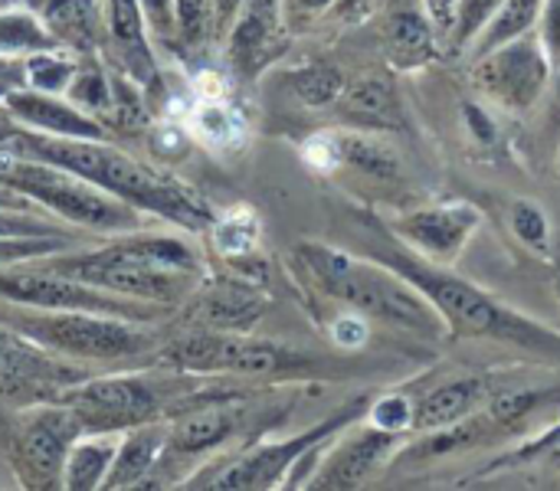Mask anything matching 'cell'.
Segmentation results:
<instances>
[{
  "mask_svg": "<svg viewBox=\"0 0 560 491\" xmlns=\"http://www.w3.org/2000/svg\"><path fill=\"white\" fill-rule=\"evenodd\" d=\"M7 144L30 157L59 164V167L92 180L95 187L108 190L112 197L138 207L141 213H154V217H161L174 226H184L190 233H203L217 220L210 213V207L194 190H187L180 180L167 177L164 171L131 157L128 151L115 148L112 141L56 138V135L20 128V135Z\"/></svg>",
  "mask_w": 560,
  "mask_h": 491,
  "instance_id": "6da1fadb",
  "label": "cell"
},
{
  "mask_svg": "<svg viewBox=\"0 0 560 491\" xmlns=\"http://www.w3.org/2000/svg\"><path fill=\"white\" fill-rule=\"evenodd\" d=\"M299 259L331 299L351 305L354 312H364L371 318H381L387 325H400L430 338L446 331V322L433 308V302L387 262H377V266L361 262L341 249L318 246V243L299 246Z\"/></svg>",
  "mask_w": 560,
  "mask_h": 491,
  "instance_id": "7a4b0ae2",
  "label": "cell"
},
{
  "mask_svg": "<svg viewBox=\"0 0 560 491\" xmlns=\"http://www.w3.org/2000/svg\"><path fill=\"white\" fill-rule=\"evenodd\" d=\"M0 325L66 361H92V364L131 361L158 344V338L144 331L141 322H125L92 312H66V308H33L7 299H0Z\"/></svg>",
  "mask_w": 560,
  "mask_h": 491,
  "instance_id": "3957f363",
  "label": "cell"
},
{
  "mask_svg": "<svg viewBox=\"0 0 560 491\" xmlns=\"http://www.w3.org/2000/svg\"><path fill=\"white\" fill-rule=\"evenodd\" d=\"M0 180L26 194L39 210H52L59 220L92 230V233H131L141 230V210L95 187L92 180L13 151L0 144Z\"/></svg>",
  "mask_w": 560,
  "mask_h": 491,
  "instance_id": "277c9868",
  "label": "cell"
},
{
  "mask_svg": "<svg viewBox=\"0 0 560 491\" xmlns=\"http://www.w3.org/2000/svg\"><path fill=\"white\" fill-rule=\"evenodd\" d=\"M381 262H387L404 279H410L433 302V308L446 322V331L456 338H499L522 348H560V338H555L548 328L532 325L528 318L502 308L482 289H476L459 276L440 272L436 266L417 262L404 253H387Z\"/></svg>",
  "mask_w": 560,
  "mask_h": 491,
  "instance_id": "5b68a950",
  "label": "cell"
},
{
  "mask_svg": "<svg viewBox=\"0 0 560 491\" xmlns=\"http://www.w3.org/2000/svg\"><path fill=\"white\" fill-rule=\"evenodd\" d=\"M158 364L177 371V374H236V377H276L285 371H305L312 361L272 344V341H253L236 331H190L164 344L158 354Z\"/></svg>",
  "mask_w": 560,
  "mask_h": 491,
  "instance_id": "8992f818",
  "label": "cell"
},
{
  "mask_svg": "<svg viewBox=\"0 0 560 491\" xmlns=\"http://www.w3.org/2000/svg\"><path fill=\"white\" fill-rule=\"evenodd\" d=\"M0 299L16 302V305H33V308H66V312H92V315H112L125 322H154L167 308L138 302L128 295H115L108 289H95L82 279L52 272L46 266L23 262L13 269H0Z\"/></svg>",
  "mask_w": 560,
  "mask_h": 491,
  "instance_id": "52a82bcc",
  "label": "cell"
},
{
  "mask_svg": "<svg viewBox=\"0 0 560 491\" xmlns=\"http://www.w3.org/2000/svg\"><path fill=\"white\" fill-rule=\"evenodd\" d=\"M167 390L138 374H108L85 377L59 394L56 404H66L82 433H128L141 423H154L167 413Z\"/></svg>",
  "mask_w": 560,
  "mask_h": 491,
  "instance_id": "ba28073f",
  "label": "cell"
},
{
  "mask_svg": "<svg viewBox=\"0 0 560 491\" xmlns=\"http://www.w3.org/2000/svg\"><path fill=\"white\" fill-rule=\"evenodd\" d=\"M82 436L79 417L66 404H39L23 410L10 436V463L26 489H62L72 443Z\"/></svg>",
  "mask_w": 560,
  "mask_h": 491,
  "instance_id": "9c48e42d",
  "label": "cell"
},
{
  "mask_svg": "<svg viewBox=\"0 0 560 491\" xmlns=\"http://www.w3.org/2000/svg\"><path fill=\"white\" fill-rule=\"evenodd\" d=\"M85 377L89 371L0 325V407L30 410L56 404L66 387Z\"/></svg>",
  "mask_w": 560,
  "mask_h": 491,
  "instance_id": "30bf717a",
  "label": "cell"
},
{
  "mask_svg": "<svg viewBox=\"0 0 560 491\" xmlns=\"http://www.w3.org/2000/svg\"><path fill=\"white\" fill-rule=\"evenodd\" d=\"M364 410V400H358L354 407L328 417L325 423H318L315 430H305L302 436H292L285 443H266V446H256L243 456H236L233 463L213 469V472H203V479H194L187 482V489H217V491H253V489H272L285 469L302 459L308 449L322 446L325 440H331L345 423L358 420Z\"/></svg>",
  "mask_w": 560,
  "mask_h": 491,
  "instance_id": "8fae6325",
  "label": "cell"
},
{
  "mask_svg": "<svg viewBox=\"0 0 560 491\" xmlns=\"http://www.w3.org/2000/svg\"><path fill=\"white\" fill-rule=\"evenodd\" d=\"M551 56L541 39L532 33L479 56L476 62V85L509 112L532 108L551 79Z\"/></svg>",
  "mask_w": 560,
  "mask_h": 491,
  "instance_id": "7c38bea8",
  "label": "cell"
},
{
  "mask_svg": "<svg viewBox=\"0 0 560 491\" xmlns=\"http://www.w3.org/2000/svg\"><path fill=\"white\" fill-rule=\"evenodd\" d=\"M105 46L118 69L148 95L161 92V69L151 30L138 0H105Z\"/></svg>",
  "mask_w": 560,
  "mask_h": 491,
  "instance_id": "4fadbf2b",
  "label": "cell"
},
{
  "mask_svg": "<svg viewBox=\"0 0 560 491\" xmlns=\"http://www.w3.org/2000/svg\"><path fill=\"white\" fill-rule=\"evenodd\" d=\"M236 400H240L236 394H226V397H213V400L177 404L171 410L174 420L167 423L164 456L184 459V456H200V453L223 446L240 430V420H243V413L233 407Z\"/></svg>",
  "mask_w": 560,
  "mask_h": 491,
  "instance_id": "5bb4252c",
  "label": "cell"
},
{
  "mask_svg": "<svg viewBox=\"0 0 560 491\" xmlns=\"http://www.w3.org/2000/svg\"><path fill=\"white\" fill-rule=\"evenodd\" d=\"M7 115L20 121L30 131L56 135V138H89V141H108V125L85 108H79L72 98H59L52 92L39 89H16L3 98Z\"/></svg>",
  "mask_w": 560,
  "mask_h": 491,
  "instance_id": "9a60e30c",
  "label": "cell"
},
{
  "mask_svg": "<svg viewBox=\"0 0 560 491\" xmlns=\"http://www.w3.org/2000/svg\"><path fill=\"white\" fill-rule=\"evenodd\" d=\"M479 220H482L479 210L469 203H436V207L404 217L394 230L407 243H413L423 256L446 262L466 246V239L479 226Z\"/></svg>",
  "mask_w": 560,
  "mask_h": 491,
  "instance_id": "2e32d148",
  "label": "cell"
},
{
  "mask_svg": "<svg viewBox=\"0 0 560 491\" xmlns=\"http://www.w3.org/2000/svg\"><path fill=\"white\" fill-rule=\"evenodd\" d=\"M282 0H243L230 33H226V59L240 75H256L266 59L279 46Z\"/></svg>",
  "mask_w": 560,
  "mask_h": 491,
  "instance_id": "e0dca14e",
  "label": "cell"
},
{
  "mask_svg": "<svg viewBox=\"0 0 560 491\" xmlns=\"http://www.w3.org/2000/svg\"><path fill=\"white\" fill-rule=\"evenodd\" d=\"M266 312V299L246 279H217L194 299L190 315L210 331H249Z\"/></svg>",
  "mask_w": 560,
  "mask_h": 491,
  "instance_id": "ac0fdd59",
  "label": "cell"
},
{
  "mask_svg": "<svg viewBox=\"0 0 560 491\" xmlns=\"http://www.w3.org/2000/svg\"><path fill=\"white\" fill-rule=\"evenodd\" d=\"M400 433H390V430H381V426H371V430H361L354 433L341 449H335V456L322 466L318 479L312 482V489H358L364 486L374 469H381L384 456L397 446Z\"/></svg>",
  "mask_w": 560,
  "mask_h": 491,
  "instance_id": "d6986e66",
  "label": "cell"
},
{
  "mask_svg": "<svg viewBox=\"0 0 560 491\" xmlns=\"http://www.w3.org/2000/svg\"><path fill=\"white\" fill-rule=\"evenodd\" d=\"M335 108L345 121L358 128H371V131H390L404 125L397 85L384 72H368V75L345 82Z\"/></svg>",
  "mask_w": 560,
  "mask_h": 491,
  "instance_id": "ffe728a7",
  "label": "cell"
},
{
  "mask_svg": "<svg viewBox=\"0 0 560 491\" xmlns=\"http://www.w3.org/2000/svg\"><path fill=\"white\" fill-rule=\"evenodd\" d=\"M164 443H167V423H158V420L121 433L118 453L112 459V469H108L102 489L118 491L151 486V476L164 456Z\"/></svg>",
  "mask_w": 560,
  "mask_h": 491,
  "instance_id": "44dd1931",
  "label": "cell"
},
{
  "mask_svg": "<svg viewBox=\"0 0 560 491\" xmlns=\"http://www.w3.org/2000/svg\"><path fill=\"white\" fill-rule=\"evenodd\" d=\"M43 23L62 49L98 56L105 46V10L95 0H46Z\"/></svg>",
  "mask_w": 560,
  "mask_h": 491,
  "instance_id": "7402d4cb",
  "label": "cell"
},
{
  "mask_svg": "<svg viewBox=\"0 0 560 491\" xmlns=\"http://www.w3.org/2000/svg\"><path fill=\"white\" fill-rule=\"evenodd\" d=\"M387 56L397 69L410 72L440 59V33L433 20L420 10H397L387 20Z\"/></svg>",
  "mask_w": 560,
  "mask_h": 491,
  "instance_id": "603a6c76",
  "label": "cell"
},
{
  "mask_svg": "<svg viewBox=\"0 0 560 491\" xmlns=\"http://www.w3.org/2000/svg\"><path fill=\"white\" fill-rule=\"evenodd\" d=\"M489 394L482 377H459L450 384H440L436 390H430L417 407H413V430H443L453 426L459 420H466L482 397Z\"/></svg>",
  "mask_w": 560,
  "mask_h": 491,
  "instance_id": "cb8c5ba5",
  "label": "cell"
},
{
  "mask_svg": "<svg viewBox=\"0 0 560 491\" xmlns=\"http://www.w3.org/2000/svg\"><path fill=\"white\" fill-rule=\"evenodd\" d=\"M121 433H82L66 459L62 489L95 491L105 486V476L112 469V459L118 453Z\"/></svg>",
  "mask_w": 560,
  "mask_h": 491,
  "instance_id": "d4e9b609",
  "label": "cell"
},
{
  "mask_svg": "<svg viewBox=\"0 0 560 491\" xmlns=\"http://www.w3.org/2000/svg\"><path fill=\"white\" fill-rule=\"evenodd\" d=\"M187 131H190V138H197L200 144H207L213 151H230L246 138V121L226 102V95L200 98L187 115Z\"/></svg>",
  "mask_w": 560,
  "mask_h": 491,
  "instance_id": "484cf974",
  "label": "cell"
},
{
  "mask_svg": "<svg viewBox=\"0 0 560 491\" xmlns=\"http://www.w3.org/2000/svg\"><path fill=\"white\" fill-rule=\"evenodd\" d=\"M541 7H545V0H502L476 36V59L532 33V26L541 16Z\"/></svg>",
  "mask_w": 560,
  "mask_h": 491,
  "instance_id": "4316f807",
  "label": "cell"
},
{
  "mask_svg": "<svg viewBox=\"0 0 560 491\" xmlns=\"http://www.w3.org/2000/svg\"><path fill=\"white\" fill-rule=\"evenodd\" d=\"M335 148H338V161L354 171H364L381 180H390L400 174L397 151L377 135H335Z\"/></svg>",
  "mask_w": 560,
  "mask_h": 491,
  "instance_id": "83f0119b",
  "label": "cell"
},
{
  "mask_svg": "<svg viewBox=\"0 0 560 491\" xmlns=\"http://www.w3.org/2000/svg\"><path fill=\"white\" fill-rule=\"evenodd\" d=\"M62 49L59 39L46 30L43 16H33L26 10H0V56H33Z\"/></svg>",
  "mask_w": 560,
  "mask_h": 491,
  "instance_id": "f1b7e54d",
  "label": "cell"
},
{
  "mask_svg": "<svg viewBox=\"0 0 560 491\" xmlns=\"http://www.w3.org/2000/svg\"><path fill=\"white\" fill-rule=\"evenodd\" d=\"M210 243L230 262L249 259L256 253V243H259V220H256V213L240 207V210H230L226 217H217L210 223Z\"/></svg>",
  "mask_w": 560,
  "mask_h": 491,
  "instance_id": "f546056e",
  "label": "cell"
},
{
  "mask_svg": "<svg viewBox=\"0 0 560 491\" xmlns=\"http://www.w3.org/2000/svg\"><path fill=\"white\" fill-rule=\"evenodd\" d=\"M345 75L338 66L331 62H305L299 69L289 72V85L292 92L308 105V108H325V105H335L341 89H345Z\"/></svg>",
  "mask_w": 560,
  "mask_h": 491,
  "instance_id": "4dcf8cb0",
  "label": "cell"
},
{
  "mask_svg": "<svg viewBox=\"0 0 560 491\" xmlns=\"http://www.w3.org/2000/svg\"><path fill=\"white\" fill-rule=\"evenodd\" d=\"M85 62L75 69V75H72V82H69V89H66V95L79 105V108H85L89 115L92 112H115V79H108L105 72H102V66H95V56H82Z\"/></svg>",
  "mask_w": 560,
  "mask_h": 491,
  "instance_id": "1f68e13d",
  "label": "cell"
},
{
  "mask_svg": "<svg viewBox=\"0 0 560 491\" xmlns=\"http://www.w3.org/2000/svg\"><path fill=\"white\" fill-rule=\"evenodd\" d=\"M75 69H79V62L66 49L33 52V56H26V89H39V92L59 95V92L69 89Z\"/></svg>",
  "mask_w": 560,
  "mask_h": 491,
  "instance_id": "d6a6232c",
  "label": "cell"
},
{
  "mask_svg": "<svg viewBox=\"0 0 560 491\" xmlns=\"http://www.w3.org/2000/svg\"><path fill=\"white\" fill-rule=\"evenodd\" d=\"M79 239L69 236H7L0 239V269H13L33 259H46L56 253H69Z\"/></svg>",
  "mask_w": 560,
  "mask_h": 491,
  "instance_id": "836d02e7",
  "label": "cell"
},
{
  "mask_svg": "<svg viewBox=\"0 0 560 491\" xmlns=\"http://www.w3.org/2000/svg\"><path fill=\"white\" fill-rule=\"evenodd\" d=\"M174 13L180 46L197 49L213 36V0H174Z\"/></svg>",
  "mask_w": 560,
  "mask_h": 491,
  "instance_id": "e575fe53",
  "label": "cell"
},
{
  "mask_svg": "<svg viewBox=\"0 0 560 491\" xmlns=\"http://www.w3.org/2000/svg\"><path fill=\"white\" fill-rule=\"evenodd\" d=\"M509 220H512L515 236H518L525 246H532V249H538V253H548V246H551V226H548L545 210H541L535 200H512Z\"/></svg>",
  "mask_w": 560,
  "mask_h": 491,
  "instance_id": "d590c367",
  "label": "cell"
},
{
  "mask_svg": "<svg viewBox=\"0 0 560 491\" xmlns=\"http://www.w3.org/2000/svg\"><path fill=\"white\" fill-rule=\"evenodd\" d=\"M7 236H69V239H75V233L69 226L43 220L39 210H3L0 207V239H7Z\"/></svg>",
  "mask_w": 560,
  "mask_h": 491,
  "instance_id": "8d00e7d4",
  "label": "cell"
},
{
  "mask_svg": "<svg viewBox=\"0 0 560 491\" xmlns=\"http://www.w3.org/2000/svg\"><path fill=\"white\" fill-rule=\"evenodd\" d=\"M525 463H535V466H551L560 469V423L555 430H548L545 436H538L535 443H528L525 449L492 463L489 469H509V466H525Z\"/></svg>",
  "mask_w": 560,
  "mask_h": 491,
  "instance_id": "74e56055",
  "label": "cell"
},
{
  "mask_svg": "<svg viewBox=\"0 0 560 491\" xmlns=\"http://www.w3.org/2000/svg\"><path fill=\"white\" fill-rule=\"evenodd\" d=\"M551 394H545V390H515V394H499L495 400H492V407H489V417L495 420V423H518L525 413H532L535 407H541L545 400H548Z\"/></svg>",
  "mask_w": 560,
  "mask_h": 491,
  "instance_id": "f35d334b",
  "label": "cell"
},
{
  "mask_svg": "<svg viewBox=\"0 0 560 491\" xmlns=\"http://www.w3.org/2000/svg\"><path fill=\"white\" fill-rule=\"evenodd\" d=\"M502 0H459V13H456V30H453V43L456 46H469L479 30L486 26V20L495 13Z\"/></svg>",
  "mask_w": 560,
  "mask_h": 491,
  "instance_id": "ab89813d",
  "label": "cell"
},
{
  "mask_svg": "<svg viewBox=\"0 0 560 491\" xmlns=\"http://www.w3.org/2000/svg\"><path fill=\"white\" fill-rule=\"evenodd\" d=\"M141 13L148 20V30L154 39L174 43L177 39V13H174V0H138Z\"/></svg>",
  "mask_w": 560,
  "mask_h": 491,
  "instance_id": "60d3db41",
  "label": "cell"
},
{
  "mask_svg": "<svg viewBox=\"0 0 560 491\" xmlns=\"http://www.w3.org/2000/svg\"><path fill=\"white\" fill-rule=\"evenodd\" d=\"M374 426L390 430V433H404L407 426H413V410L404 404V397H384L374 410H371Z\"/></svg>",
  "mask_w": 560,
  "mask_h": 491,
  "instance_id": "b9f144b4",
  "label": "cell"
},
{
  "mask_svg": "<svg viewBox=\"0 0 560 491\" xmlns=\"http://www.w3.org/2000/svg\"><path fill=\"white\" fill-rule=\"evenodd\" d=\"M338 0H282V20L285 26H308L315 20H322L325 13L335 10Z\"/></svg>",
  "mask_w": 560,
  "mask_h": 491,
  "instance_id": "7bdbcfd3",
  "label": "cell"
},
{
  "mask_svg": "<svg viewBox=\"0 0 560 491\" xmlns=\"http://www.w3.org/2000/svg\"><path fill=\"white\" fill-rule=\"evenodd\" d=\"M541 43L551 62L560 66V0H545L541 7Z\"/></svg>",
  "mask_w": 560,
  "mask_h": 491,
  "instance_id": "ee69618b",
  "label": "cell"
},
{
  "mask_svg": "<svg viewBox=\"0 0 560 491\" xmlns=\"http://www.w3.org/2000/svg\"><path fill=\"white\" fill-rule=\"evenodd\" d=\"M187 138H190L187 128L164 121V125H158V131H154V151H158L161 157H174V154H180V151L187 148Z\"/></svg>",
  "mask_w": 560,
  "mask_h": 491,
  "instance_id": "f6af8a7d",
  "label": "cell"
},
{
  "mask_svg": "<svg viewBox=\"0 0 560 491\" xmlns=\"http://www.w3.org/2000/svg\"><path fill=\"white\" fill-rule=\"evenodd\" d=\"M16 89H26V59L23 56H0V102Z\"/></svg>",
  "mask_w": 560,
  "mask_h": 491,
  "instance_id": "bcb514c9",
  "label": "cell"
},
{
  "mask_svg": "<svg viewBox=\"0 0 560 491\" xmlns=\"http://www.w3.org/2000/svg\"><path fill=\"white\" fill-rule=\"evenodd\" d=\"M427 16L433 20L440 36H453L456 30V13H459V0H423Z\"/></svg>",
  "mask_w": 560,
  "mask_h": 491,
  "instance_id": "7dc6e473",
  "label": "cell"
},
{
  "mask_svg": "<svg viewBox=\"0 0 560 491\" xmlns=\"http://www.w3.org/2000/svg\"><path fill=\"white\" fill-rule=\"evenodd\" d=\"M240 7H243V0H213V36L217 39H226Z\"/></svg>",
  "mask_w": 560,
  "mask_h": 491,
  "instance_id": "c3c4849f",
  "label": "cell"
},
{
  "mask_svg": "<svg viewBox=\"0 0 560 491\" xmlns=\"http://www.w3.org/2000/svg\"><path fill=\"white\" fill-rule=\"evenodd\" d=\"M466 118H469V125H472V131H476L479 141H492L495 138V128H492L489 115L479 105H466Z\"/></svg>",
  "mask_w": 560,
  "mask_h": 491,
  "instance_id": "681fc988",
  "label": "cell"
},
{
  "mask_svg": "<svg viewBox=\"0 0 560 491\" xmlns=\"http://www.w3.org/2000/svg\"><path fill=\"white\" fill-rule=\"evenodd\" d=\"M0 207H3V210H39L26 194H20L16 187H10V184H3V180H0Z\"/></svg>",
  "mask_w": 560,
  "mask_h": 491,
  "instance_id": "f907efd6",
  "label": "cell"
},
{
  "mask_svg": "<svg viewBox=\"0 0 560 491\" xmlns=\"http://www.w3.org/2000/svg\"><path fill=\"white\" fill-rule=\"evenodd\" d=\"M364 325L358 322V318H341L338 325H335V338L341 341V344H358V341H364Z\"/></svg>",
  "mask_w": 560,
  "mask_h": 491,
  "instance_id": "816d5d0a",
  "label": "cell"
},
{
  "mask_svg": "<svg viewBox=\"0 0 560 491\" xmlns=\"http://www.w3.org/2000/svg\"><path fill=\"white\" fill-rule=\"evenodd\" d=\"M20 128H23V125H13V118H10V115H0V144L13 141V138L20 135Z\"/></svg>",
  "mask_w": 560,
  "mask_h": 491,
  "instance_id": "f5cc1de1",
  "label": "cell"
},
{
  "mask_svg": "<svg viewBox=\"0 0 560 491\" xmlns=\"http://www.w3.org/2000/svg\"><path fill=\"white\" fill-rule=\"evenodd\" d=\"M555 292H558V299H560V272H558V279H555Z\"/></svg>",
  "mask_w": 560,
  "mask_h": 491,
  "instance_id": "db71d44e",
  "label": "cell"
},
{
  "mask_svg": "<svg viewBox=\"0 0 560 491\" xmlns=\"http://www.w3.org/2000/svg\"><path fill=\"white\" fill-rule=\"evenodd\" d=\"M10 3H13V0H0V10H7Z\"/></svg>",
  "mask_w": 560,
  "mask_h": 491,
  "instance_id": "11a10c76",
  "label": "cell"
},
{
  "mask_svg": "<svg viewBox=\"0 0 560 491\" xmlns=\"http://www.w3.org/2000/svg\"><path fill=\"white\" fill-rule=\"evenodd\" d=\"M558 112H560V75H558Z\"/></svg>",
  "mask_w": 560,
  "mask_h": 491,
  "instance_id": "9f6ffc18",
  "label": "cell"
}]
</instances>
